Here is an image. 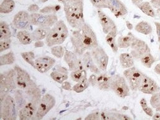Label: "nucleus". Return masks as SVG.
<instances>
[{
	"label": "nucleus",
	"mask_w": 160,
	"mask_h": 120,
	"mask_svg": "<svg viewBox=\"0 0 160 120\" xmlns=\"http://www.w3.org/2000/svg\"><path fill=\"white\" fill-rule=\"evenodd\" d=\"M71 79L75 82H80L87 79V72L86 69L72 71L71 74Z\"/></svg>",
	"instance_id": "f704fd0d"
},
{
	"label": "nucleus",
	"mask_w": 160,
	"mask_h": 120,
	"mask_svg": "<svg viewBox=\"0 0 160 120\" xmlns=\"http://www.w3.org/2000/svg\"><path fill=\"white\" fill-rule=\"evenodd\" d=\"M82 61L86 70H88L96 74H100V70L94 63L90 52L87 51L84 53Z\"/></svg>",
	"instance_id": "4be33fe9"
},
{
	"label": "nucleus",
	"mask_w": 160,
	"mask_h": 120,
	"mask_svg": "<svg viewBox=\"0 0 160 120\" xmlns=\"http://www.w3.org/2000/svg\"><path fill=\"white\" fill-rule=\"evenodd\" d=\"M11 43H12V40H11V39L1 40V41H0V52L2 53V51H4L6 50H8L11 47Z\"/></svg>",
	"instance_id": "c03bdc74"
},
{
	"label": "nucleus",
	"mask_w": 160,
	"mask_h": 120,
	"mask_svg": "<svg viewBox=\"0 0 160 120\" xmlns=\"http://www.w3.org/2000/svg\"><path fill=\"white\" fill-rule=\"evenodd\" d=\"M135 37L131 33H128L126 36L119 37L118 40V45L120 48H127L130 46L132 41Z\"/></svg>",
	"instance_id": "7c9ffc66"
},
{
	"label": "nucleus",
	"mask_w": 160,
	"mask_h": 120,
	"mask_svg": "<svg viewBox=\"0 0 160 120\" xmlns=\"http://www.w3.org/2000/svg\"><path fill=\"white\" fill-rule=\"evenodd\" d=\"M138 90L144 94L153 95L160 91V88L155 80L145 75Z\"/></svg>",
	"instance_id": "a211bd4d"
},
{
	"label": "nucleus",
	"mask_w": 160,
	"mask_h": 120,
	"mask_svg": "<svg viewBox=\"0 0 160 120\" xmlns=\"http://www.w3.org/2000/svg\"><path fill=\"white\" fill-rule=\"evenodd\" d=\"M38 106L29 103L19 110V118L21 120H35L38 110Z\"/></svg>",
	"instance_id": "412c9836"
},
{
	"label": "nucleus",
	"mask_w": 160,
	"mask_h": 120,
	"mask_svg": "<svg viewBox=\"0 0 160 120\" xmlns=\"http://www.w3.org/2000/svg\"><path fill=\"white\" fill-rule=\"evenodd\" d=\"M18 108L16 100L8 95L1 100L0 118L1 120H14L18 115Z\"/></svg>",
	"instance_id": "423d86ee"
},
{
	"label": "nucleus",
	"mask_w": 160,
	"mask_h": 120,
	"mask_svg": "<svg viewBox=\"0 0 160 120\" xmlns=\"http://www.w3.org/2000/svg\"><path fill=\"white\" fill-rule=\"evenodd\" d=\"M39 11H40V8H39V6L37 5L36 4H31L28 7V11H29L32 13H36Z\"/></svg>",
	"instance_id": "a18cd8bd"
},
{
	"label": "nucleus",
	"mask_w": 160,
	"mask_h": 120,
	"mask_svg": "<svg viewBox=\"0 0 160 120\" xmlns=\"http://www.w3.org/2000/svg\"><path fill=\"white\" fill-rule=\"evenodd\" d=\"M154 23H155V24L156 26V28H157V36H158V40L159 42H160V22H155Z\"/></svg>",
	"instance_id": "09e8293b"
},
{
	"label": "nucleus",
	"mask_w": 160,
	"mask_h": 120,
	"mask_svg": "<svg viewBox=\"0 0 160 120\" xmlns=\"http://www.w3.org/2000/svg\"><path fill=\"white\" fill-rule=\"evenodd\" d=\"M65 16L69 25L78 29L84 24V0H63Z\"/></svg>",
	"instance_id": "f03ea898"
},
{
	"label": "nucleus",
	"mask_w": 160,
	"mask_h": 120,
	"mask_svg": "<svg viewBox=\"0 0 160 120\" xmlns=\"http://www.w3.org/2000/svg\"><path fill=\"white\" fill-rule=\"evenodd\" d=\"M144 14L147 15L148 16L152 17H155L156 16V13L151 5L150 2L148 1L145 2H142L138 5L137 6Z\"/></svg>",
	"instance_id": "c85d7f7f"
},
{
	"label": "nucleus",
	"mask_w": 160,
	"mask_h": 120,
	"mask_svg": "<svg viewBox=\"0 0 160 120\" xmlns=\"http://www.w3.org/2000/svg\"><path fill=\"white\" fill-rule=\"evenodd\" d=\"M120 115L109 112H96L89 114L85 120H120Z\"/></svg>",
	"instance_id": "5701e85b"
},
{
	"label": "nucleus",
	"mask_w": 160,
	"mask_h": 120,
	"mask_svg": "<svg viewBox=\"0 0 160 120\" xmlns=\"http://www.w3.org/2000/svg\"><path fill=\"white\" fill-rule=\"evenodd\" d=\"M55 103L56 100L53 96L49 94H45L41 98L38 107L35 120H42L48 113V112L53 108Z\"/></svg>",
	"instance_id": "9d476101"
},
{
	"label": "nucleus",
	"mask_w": 160,
	"mask_h": 120,
	"mask_svg": "<svg viewBox=\"0 0 160 120\" xmlns=\"http://www.w3.org/2000/svg\"><path fill=\"white\" fill-rule=\"evenodd\" d=\"M58 1H60V2H62V1H63V0H58Z\"/></svg>",
	"instance_id": "13d9d810"
},
{
	"label": "nucleus",
	"mask_w": 160,
	"mask_h": 120,
	"mask_svg": "<svg viewBox=\"0 0 160 120\" xmlns=\"http://www.w3.org/2000/svg\"><path fill=\"white\" fill-rule=\"evenodd\" d=\"M123 76L128 82L131 90L137 91L138 90L145 74L135 67L132 66L123 71Z\"/></svg>",
	"instance_id": "6e6552de"
},
{
	"label": "nucleus",
	"mask_w": 160,
	"mask_h": 120,
	"mask_svg": "<svg viewBox=\"0 0 160 120\" xmlns=\"http://www.w3.org/2000/svg\"><path fill=\"white\" fill-rule=\"evenodd\" d=\"M154 71H155V72L157 74L160 75V63L158 64V65L155 66V69H154Z\"/></svg>",
	"instance_id": "3c124183"
},
{
	"label": "nucleus",
	"mask_w": 160,
	"mask_h": 120,
	"mask_svg": "<svg viewBox=\"0 0 160 120\" xmlns=\"http://www.w3.org/2000/svg\"><path fill=\"white\" fill-rule=\"evenodd\" d=\"M91 4L95 7L101 9L108 7V0H90Z\"/></svg>",
	"instance_id": "79ce46f5"
},
{
	"label": "nucleus",
	"mask_w": 160,
	"mask_h": 120,
	"mask_svg": "<svg viewBox=\"0 0 160 120\" xmlns=\"http://www.w3.org/2000/svg\"><path fill=\"white\" fill-rule=\"evenodd\" d=\"M15 7V2L13 0H3L0 5V12L8 14L11 12Z\"/></svg>",
	"instance_id": "473e14b6"
},
{
	"label": "nucleus",
	"mask_w": 160,
	"mask_h": 120,
	"mask_svg": "<svg viewBox=\"0 0 160 120\" xmlns=\"http://www.w3.org/2000/svg\"><path fill=\"white\" fill-rule=\"evenodd\" d=\"M131 55L133 59L140 60L144 55L151 53L150 48L143 40L135 38L131 43Z\"/></svg>",
	"instance_id": "f8f14e48"
},
{
	"label": "nucleus",
	"mask_w": 160,
	"mask_h": 120,
	"mask_svg": "<svg viewBox=\"0 0 160 120\" xmlns=\"http://www.w3.org/2000/svg\"><path fill=\"white\" fill-rule=\"evenodd\" d=\"M68 36V30L63 21L60 20L50 29L45 41L48 46L52 47L62 44Z\"/></svg>",
	"instance_id": "20e7f679"
},
{
	"label": "nucleus",
	"mask_w": 160,
	"mask_h": 120,
	"mask_svg": "<svg viewBox=\"0 0 160 120\" xmlns=\"http://www.w3.org/2000/svg\"><path fill=\"white\" fill-rule=\"evenodd\" d=\"M14 95L18 110L21 109L29 103L38 107L42 98L40 89L34 82L24 89L17 90Z\"/></svg>",
	"instance_id": "7ed1b4c3"
},
{
	"label": "nucleus",
	"mask_w": 160,
	"mask_h": 120,
	"mask_svg": "<svg viewBox=\"0 0 160 120\" xmlns=\"http://www.w3.org/2000/svg\"><path fill=\"white\" fill-rule=\"evenodd\" d=\"M64 61L68 65L71 71H78L85 69L84 64L78 55L75 52L67 51L64 55Z\"/></svg>",
	"instance_id": "4468645a"
},
{
	"label": "nucleus",
	"mask_w": 160,
	"mask_h": 120,
	"mask_svg": "<svg viewBox=\"0 0 160 120\" xmlns=\"http://www.w3.org/2000/svg\"><path fill=\"white\" fill-rule=\"evenodd\" d=\"M135 30L139 33L147 36L152 34L153 29L151 25L145 21H141L135 26Z\"/></svg>",
	"instance_id": "c756f323"
},
{
	"label": "nucleus",
	"mask_w": 160,
	"mask_h": 120,
	"mask_svg": "<svg viewBox=\"0 0 160 120\" xmlns=\"http://www.w3.org/2000/svg\"><path fill=\"white\" fill-rule=\"evenodd\" d=\"M140 61L143 65L147 68H150L153 63L155 62V59L151 53H149L144 55L141 59Z\"/></svg>",
	"instance_id": "c9c22d12"
},
{
	"label": "nucleus",
	"mask_w": 160,
	"mask_h": 120,
	"mask_svg": "<svg viewBox=\"0 0 160 120\" xmlns=\"http://www.w3.org/2000/svg\"><path fill=\"white\" fill-rule=\"evenodd\" d=\"M65 50L61 45H55L51 48V53L58 58H62L64 56Z\"/></svg>",
	"instance_id": "58836bf2"
},
{
	"label": "nucleus",
	"mask_w": 160,
	"mask_h": 120,
	"mask_svg": "<svg viewBox=\"0 0 160 120\" xmlns=\"http://www.w3.org/2000/svg\"><path fill=\"white\" fill-rule=\"evenodd\" d=\"M12 24L14 26L19 30L27 29L31 24V16L26 11L18 12L14 16Z\"/></svg>",
	"instance_id": "dca6fc26"
},
{
	"label": "nucleus",
	"mask_w": 160,
	"mask_h": 120,
	"mask_svg": "<svg viewBox=\"0 0 160 120\" xmlns=\"http://www.w3.org/2000/svg\"><path fill=\"white\" fill-rule=\"evenodd\" d=\"M111 78L106 74H92L89 78V82L92 86H96L100 90H109L111 89Z\"/></svg>",
	"instance_id": "ddd939ff"
},
{
	"label": "nucleus",
	"mask_w": 160,
	"mask_h": 120,
	"mask_svg": "<svg viewBox=\"0 0 160 120\" xmlns=\"http://www.w3.org/2000/svg\"><path fill=\"white\" fill-rule=\"evenodd\" d=\"M150 105L157 112H160V93L157 92L151 97Z\"/></svg>",
	"instance_id": "ea45409f"
},
{
	"label": "nucleus",
	"mask_w": 160,
	"mask_h": 120,
	"mask_svg": "<svg viewBox=\"0 0 160 120\" xmlns=\"http://www.w3.org/2000/svg\"><path fill=\"white\" fill-rule=\"evenodd\" d=\"M16 37H17V39L20 41V43L24 45L31 44L34 40L32 34L28 31L25 30H22L18 32L17 33Z\"/></svg>",
	"instance_id": "cd10ccee"
},
{
	"label": "nucleus",
	"mask_w": 160,
	"mask_h": 120,
	"mask_svg": "<svg viewBox=\"0 0 160 120\" xmlns=\"http://www.w3.org/2000/svg\"><path fill=\"white\" fill-rule=\"evenodd\" d=\"M50 77L55 82L62 84L68 79V72L64 67H58L50 74Z\"/></svg>",
	"instance_id": "b1692460"
},
{
	"label": "nucleus",
	"mask_w": 160,
	"mask_h": 120,
	"mask_svg": "<svg viewBox=\"0 0 160 120\" xmlns=\"http://www.w3.org/2000/svg\"><path fill=\"white\" fill-rule=\"evenodd\" d=\"M31 16V24L39 27H50L53 26L58 21V17L55 14L32 13Z\"/></svg>",
	"instance_id": "0eeeda50"
},
{
	"label": "nucleus",
	"mask_w": 160,
	"mask_h": 120,
	"mask_svg": "<svg viewBox=\"0 0 160 120\" xmlns=\"http://www.w3.org/2000/svg\"><path fill=\"white\" fill-rule=\"evenodd\" d=\"M126 25H127V28L129 29V30H132L133 29V25L128 21H127L126 22Z\"/></svg>",
	"instance_id": "5fc2aeb1"
},
{
	"label": "nucleus",
	"mask_w": 160,
	"mask_h": 120,
	"mask_svg": "<svg viewBox=\"0 0 160 120\" xmlns=\"http://www.w3.org/2000/svg\"><path fill=\"white\" fill-rule=\"evenodd\" d=\"M61 7L59 5H54V6H48L46 7H44L42 9H40V13L42 14H55L57 12H58L60 9Z\"/></svg>",
	"instance_id": "a19ab883"
},
{
	"label": "nucleus",
	"mask_w": 160,
	"mask_h": 120,
	"mask_svg": "<svg viewBox=\"0 0 160 120\" xmlns=\"http://www.w3.org/2000/svg\"><path fill=\"white\" fill-rule=\"evenodd\" d=\"M16 71L10 70L0 74V98L4 99L6 95L16 87Z\"/></svg>",
	"instance_id": "39448f33"
},
{
	"label": "nucleus",
	"mask_w": 160,
	"mask_h": 120,
	"mask_svg": "<svg viewBox=\"0 0 160 120\" xmlns=\"http://www.w3.org/2000/svg\"><path fill=\"white\" fill-rule=\"evenodd\" d=\"M54 58L50 56H41L35 60V69L40 73H45L48 71L55 64Z\"/></svg>",
	"instance_id": "f3484780"
},
{
	"label": "nucleus",
	"mask_w": 160,
	"mask_h": 120,
	"mask_svg": "<svg viewBox=\"0 0 160 120\" xmlns=\"http://www.w3.org/2000/svg\"><path fill=\"white\" fill-rule=\"evenodd\" d=\"M117 33H118L117 29H114V30L112 31L111 32H110L109 34H108L107 36L106 37V40L107 43H108L109 46L111 48V49L112 50L114 53H118V48H119V46L116 41Z\"/></svg>",
	"instance_id": "bb28decb"
},
{
	"label": "nucleus",
	"mask_w": 160,
	"mask_h": 120,
	"mask_svg": "<svg viewBox=\"0 0 160 120\" xmlns=\"http://www.w3.org/2000/svg\"><path fill=\"white\" fill-rule=\"evenodd\" d=\"M157 14L160 15V9H157Z\"/></svg>",
	"instance_id": "6e6d98bb"
},
{
	"label": "nucleus",
	"mask_w": 160,
	"mask_h": 120,
	"mask_svg": "<svg viewBox=\"0 0 160 120\" xmlns=\"http://www.w3.org/2000/svg\"><path fill=\"white\" fill-rule=\"evenodd\" d=\"M47 1H48V0H40V2H45Z\"/></svg>",
	"instance_id": "4d7b16f0"
},
{
	"label": "nucleus",
	"mask_w": 160,
	"mask_h": 120,
	"mask_svg": "<svg viewBox=\"0 0 160 120\" xmlns=\"http://www.w3.org/2000/svg\"><path fill=\"white\" fill-rule=\"evenodd\" d=\"M143 1V0H132V3H133L134 5L137 6V5H138L139 4H140L141 2H142Z\"/></svg>",
	"instance_id": "864d4df0"
},
{
	"label": "nucleus",
	"mask_w": 160,
	"mask_h": 120,
	"mask_svg": "<svg viewBox=\"0 0 160 120\" xmlns=\"http://www.w3.org/2000/svg\"><path fill=\"white\" fill-rule=\"evenodd\" d=\"M89 80L88 79H86V80L81 81L80 82H77V84L73 87L72 90L76 92L77 93H81L84 91L89 87Z\"/></svg>",
	"instance_id": "4c0bfd02"
},
{
	"label": "nucleus",
	"mask_w": 160,
	"mask_h": 120,
	"mask_svg": "<svg viewBox=\"0 0 160 120\" xmlns=\"http://www.w3.org/2000/svg\"><path fill=\"white\" fill-rule=\"evenodd\" d=\"M62 89H63L66 90H70L72 89L71 84L68 82H63L62 84Z\"/></svg>",
	"instance_id": "de8ad7c7"
},
{
	"label": "nucleus",
	"mask_w": 160,
	"mask_h": 120,
	"mask_svg": "<svg viewBox=\"0 0 160 120\" xmlns=\"http://www.w3.org/2000/svg\"><path fill=\"white\" fill-rule=\"evenodd\" d=\"M159 50H160V46H159Z\"/></svg>",
	"instance_id": "bf43d9fd"
},
{
	"label": "nucleus",
	"mask_w": 160,
	"mask_h": 120,
	"mask_svg": "<svg viewBox=\"0 0 160 120\" xmlns=\"http://www.w3.org/2000/svg\"><path fill=\"white\" fill-rule=\"evenodd\" d=\"M151 4L157 9H160V0H151Z\"/></svg>",
	"instance_id": "49530a36"
},
{
	"label": "nucleus",
	"mask_w": 160,
	"mask_h": 120,
	"mask_svg": "<svg viewBox=\"0 0 160 120\" xmlns=\"http://www.w3.org/2000/svg\"><path fill=\"white\" fill-rule=\"evenodd\" d=\"M34 46L36 48H39V47H42L44 46V43L42 40H39V41H36Z\"/></svg>",
	"instance_id": "8fccbe9b"
},
{
	"label": "nucleus",
	"mask_w": 160,
	"mask_h": 120,
	"mask_svg": "<svg viewBox=\"0 0 160 120\" xmlns=\"http://www.w3.org/2000/svg\"><path fill=\"white\" fill-rule=\"evenodd\" d=\"M108 7L116 17H121L127 14L128 11L125 4L120 0H108Z\"/></svg>",
	"instance_id": "aec40b11"
},
{
	"label": "nucleus",
	"mask_w": 160,
	"mask_h": 120,
	"mask_svg": "<svg viewBox=\"0 0 160 120\" xmlns=\"http://www.w3.org/2000/svg\"><path fill=\"white\" fill-rule=\"evenodd\" d=\"M152 118H153V120H160V113H155L152 117Z\"/></svg>",
	"instance_id": "603ef678"
},
{
	"label": "nucleus",
	"mask_w": 160,
	"mask_h": 120,
	"mask_svg": "<svg viewBox=\"0 0 160 120\" xmlns=\"http://www.w3.org/2000/svg\"><path fill=\"white\" fill-rule=\"evenodd\" d=\"M98 17L100 24L102 26V31L104 34H108L112 31L117 29V26L113 20L106 15L103 11L99 9L98 11Z\"/></svg>",
	"instance_id": "6ab92c4d"
},
{
	"label": "nucleus",
	"mask_w": 160,
	"mask_h": 120,
	"mask_svg": "<svg viewBox=\"0 0 160 120\" xmlns=\"http://www.w3.org/2000/svg\"><path fill=\"white\" fill-rule=\"evenodd\" d=\"M14 69L16 73V82L18 88L21 89H24L34 82L31 79L29 74L18 65H16Z\"/></svg>",
	"instance_id": "2eb2a0df"
},
{
	"label": "nucleus",
	"mask_w": 160,
	"mask_h": 120,
	"mask_svg": "<svg viewBox=\"0 0 160 120\" xmlns=\"http://www.w3.org/2000/svg\"><path fill=\"white\" fill-rule=\"evenodd\" d=\"M119 60L120 65L123 68L128 69L134 65L133 58L131 54L127 53H122L119 56Z\"/></svg>",
	"instance_id": "a878e982"
},
{
	"label": "nucleus",
	"mask_w": 160,
	"mask_h": 120,
	"mask_svg": "<svg viewBox=\"0 0 160 120\" xmlns=\"http://www.w3.org/2000/svg\"><path fill=\"white\" fill-rule=\"evenodd\" d=\"M70 40L75 53L78 56H82L86 50H92L98 46L95 32L86 23L72 32Z\"/></svg>",
	"instance_id": "f257e3e1"
},
{
	"label": "nucleus",
	"mask_w": 160,
	"mask_h": 120,
	"mask_svg": "<svg viewBox=\"0 0 160 120\" xmlns=\"http://www.w3.org/2000/svg\"><path fill=\"white\" fill-rule=\"evenodd\" d=\"M24 60L35 68V55L33 51L24 52L21 54Z\"/></svg>",
	"instance_id": "e433bc0d"
},
{
	"label": "nucleus",
	"mask_w": 160,
	"mask_h": 120,
	"mask_svg": "<svg viewBox=\"0 0 160 120\" xmlns=\"http://www.w3.org/2000/svg\"><path fill=\"white\" fill-rule=\"evenodd\" d=\"M15 56L12 51H9V53L1 56L0 57V66L10 65L14 63Z\"/></svg>",
	"instance_id": "72a5a7b5"
},
{
	"label": "nucleus",
	"mask_w": 160,
	"mask_h": 120,
	"mask_svg": "<svg viewBox=\"0 0 160 120\" xmlns=\"http://www.w3.org/2000/svg\"><path fill=\"white\" fill-rule=\"evenodd\" d=\"M140 105L143 109V110L144 111V112L149 117H153V112L152 110V109H151L147 105V100L145 98H142L140 102Z\"/></svg>",
	"instance_id": "37998d69"
},
{
	"label": "nucleus",
	"mask_w": 160,
	"mask_h": 120,
	"mask_svg": "<svg viewBox=\"0 0 160 120\" xmlns=\"http://www.w3.org/2000/svg\"><path fill=\"white\" fill-rule=\"evenodd\" d=\"M50 27H38L35 29L32 33V36L34 41H39L46 39L49 33Z\"/></svg>",
	"instance_id": "393cba45"
},
{
	"label": "nucleus",
	"mask_w": 160,
	"mask_h": 120,
	"mask_svg": "<svg viewBox=\"0 0 160 120\" xmlns=\"http://www.w3.org/2000/svg\"><path fill=\"white\" fill-rule=\"evenodd\" d=\"M12 34L8 23L4 21L0 22V40H3L11 39Z\"/></svg>",
	"instance_id": "2f4dec72"
},
{
	"label": "nucleus",
	"mask_w": 160,
	"mask_h": 120,
	"mask_svg": "<svg viewBox=\"0 0 160 120\" xmlns=\"http://www.w3.org/2000/svg\"><path fill=\"white\" fill-rule=\"evenodd\" d=\"M111 89L122 98L127 97L130 94V87L127 81L120 75H116L111 78Z\"/></svg>",
	"instance_id": "1a4fd4ad"
},
{
	"label": "nucleus",
	"mask_w": 160,
	"mask_h": 120,
	"mask_svg": "<svg viewBox=\"0 0 160 120\" xmlns=\"http://www.w3.org/2000/svg\"><path fill=\"white\" fill-rule=\"evenodd\" d=\"M91 54L98 68L101 71H106L109 63V56L103 48L98 46L91 50Z\"/></svg>",
	"instance_id": "9b49d317"
}]
</instances>
